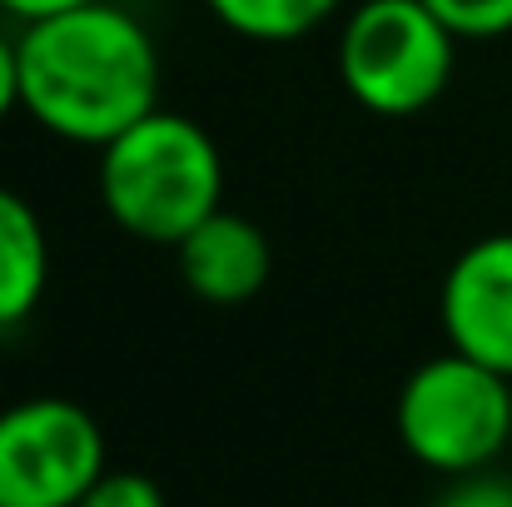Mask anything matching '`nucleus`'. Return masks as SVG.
<instances>
[{
    "instance_id": "9d476101",
    "label": "nucleus",
    "mask_w": 512,
    "mask_h": 507,
    "mask_svg": "<svg viewBox=\"0 0 512 507\" xmlns=\"http://www.w3.org/2000/svg\"><path fill=\"white\" fill-rule=\"evenodd\" d=\"M458 40H498L512 30V0H423Z\"/></svg>"
},
{
    "instance_id": "f257e3e1",
    "label": "nucleus",
    "mask_w": 512,
    "mask_h": 507,
    "mask_svg": "<svg viewBox=\"0 0 512 507\" xmlns=\"http://www.w3.org/2000/svg\"><path fill=\"white\" fill-rule=\"evenodd\" d=\"M20 110L70 145L105 150L160 110V45L110 0L20 25Z\"/></svg>"
},
{
    "instance_id": "6e6552de",
    "label": "nucleus",
    "mask_w": 512,
    "mask_h": 507,
    "mask_svg": "<svg viewBox=\"0 0 512 507\" xmlns=\"http://www.w3.org/2000/svg\"><path fill=\"white\" fill-rule=\"evenodd\" d=\"M50 284V239L25 194L0 184V334L25 324Z\"/></svg>"
},
{
    "instance_id": "1a4fd4ad",
    "label": "nucleus",
    "mask_w": 512,
    "mask_h": 507,
    "mask_svg": "<svg viewBox=\"0 0 512 507\" xmlns=\"http://www.w3.org/2000/svg\"><path fill=\"white\" fill-rule=\"evenodd\" d=\"M343 0H204V10L244 35V40H259V45H289V40H304L314 35Z\"/></svg>"
},
{
    "instance_id": "20e7f679",
    "label": "nucleus",
    "mask_w": 512,
    "mask_h": 507,
    "mask_svg": "<svg viewBox=\"0 0 512 507\" xmlns=\"http://www.w3.org/2000/svg\"><path fill=\"white\" fill-rule=\"evenodd\" d=\"M458 60V35L423 0H363L339 30L343 90L383 120L428 110Z\"/></svg>"
},
{
    "instance_id": "ddd939ff",
    "label": "nucleus",
    "mask_w": 512,
    "mask_h": 507,
    "mask_svg": "<svg viewBox=\"0 0 512 507\" xmlns=\"http://www.w3.org/2000/svg\"><path fill=\"white\" fill-rule=\"evenodd\" d=\"M10 110H20V55L15 40L0 35V120H10Z\"/></svg>"
},
{
    "instance_id": "423d86ee",
    "label": "nucleus",
    "mask_w": 512,
    "mask_h": 507,
    "mask_svg": "<svg viewBox=\"0 0 512 507\" xmlns=\"http://www.w3.org/2000/svg\"><path fill=\"white\" fill-rule=\"evenodd\" d=\"M448 348L512 378V234L473 239L438 294Z\"/></svg>"
},
{
    "instance_id": "39448f33",
    "label": "nucleus",
    "mask_w": 512,
    "mask_h": 507,
    "mask_svg": "<svg viewBox=\"0 0 512 507\" xmlns=\"http://www.w3.org/2000/svg\"><path fill=\"white\" fill-rule=\"evenodd\" d=\"M105 468V433L75 398L0 408V507H80Z\"/></svg>"
},
{
    "instance_id": "4468645a",
    "label": "nucleus",
    "mask_w": 512,
    "mask_h": 507,
    "mask_svg": "<svg viewBox=\"0 0 512 507\" xmlns=\"http://www.w3.org/2000/svg\"><path fill=\"white\" fill-rule=\"evenodd\" d=\"M90 0H0V10L20 25H35V20H50V15H65V10H80Z\"/></svg>"
},
{
    "instance_id": "f8f14e48",
    "label": "nucleus",
    "mask_w": 512,
    "mask_h": 507,
    "mask_svg": "<svg viewBox=\"0 0 512 507\" xmlns=\"http://www.w3.org/2000/svg\"><path fill=\"white\" fill-rule=\"evenodd\" d=\"M443 507H512V478L503 473H468L453 483V493L443 498Z\"/></svg>"
},
{
    "instance_id": "9b49d317",
    "label": "nucleus",
    "mask_w": 512,
    "mask_h": 507,
    "mask_svg": "<svg viewBox=\"0 0 512 507\" xmlns=\"http://www.w3.org/2000/svg\"><path fill=\"white\" fill-rule=\"evenodd\" d=\"M80 507H165V488L135 468H105L100 483L80 498Z\"/></svg>"
},
{
    "instance_id": "7ed1b4c3",
    "label": "nucleus",
    "mask_w": 512,
    "mask_h": 507,
    "mask_svg": "<svg viewBox=\"0 0 512 507\" xmlns=\"http://www.w3.org/2000/svg\"><path fill=\"white\" fill-rule=\"evenodd\" d=\"M393 423L408 458L428 473H483L512 443V378L448 348L403 378Z\"/></svg>"
},
{
    "instance_id": "f03ea898",
    "label": "nucleus",
    "mask_w": 512,
    "mask_h": 507,
    "mask_svg": "<svg viewBox=\"0 0 512 507\" xmlns=\"http://www.w3.org/2000/svg\"><path fill=\"white\" fill-rule=\"evenodd\" d=\"M100 199L130 239L174 249L194 224L224 209L219 145L199 120L155 110L100 150Z\"/></svg>"
},
{
    "instance_id": "0eeeda50",
    "label": "nucleus",
    "mask_w": 512,
    "mask_h": 507,
    "mask_svg": "<svg viewBox=\"0 0 512 507\" xmlns=\"http://www.w3.org/2000/svg\"><path fill=\"white\" fill-rule=\"evenodd\" d=\"M174 259L189 294L204 304H244L269 284V269H274L264 229L229 209H214L204 224H194L174 244Z\"/></svg>"
}]
</instances>
